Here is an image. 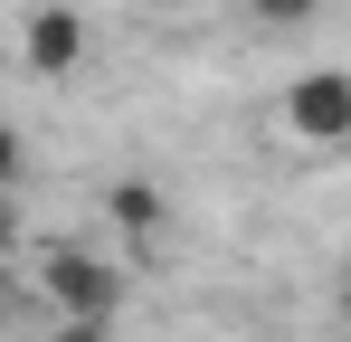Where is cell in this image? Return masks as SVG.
Segmentation results:
<instances>
[{
	"label": "cell",
	"instance_id": "5",
	"mask_svg": "<svg viewBox=\"0 0 351 342\" xmlns=\"http://www.w3.org/2000/svg\"><path fill=\"white\" fill-rule=\"evenodd\" d=\"M247 19H256V29H313L323 0H247Z\"/></svg>",
	"mask_w": 351,
	"mask_h": 342
},
{
	"label": "cell",
	"instance_id": "4",
	"mask_svg": "<svg viewBox=\"0 0 351 342\" xmlns=\"http://www.w3.org/2000/svg\"><path fill=\"white\" fill-rule=\"evenodd\" d=\"M105 219H114L123 238L143 247V238H162V219H171V190H162L152 171H123L114 190H105Z\"/></svg>",
	"mask_w": 351,
	"mask_h": 342
},
{
	"label": "cell",
	"instance_id": "6",
	"mask_svg": "<svg viewBox=\"0 0 351 342\" xmlns=\"http://www.w3.org/2000/svg\"><path fill=\"white\" fill-rule=\"evenodd\" d=\"M19 171H29V143H19V133H10V124H0V200H10V190H19Z\"/></svg>",
	"mask_w": 351,
	"mask_h": 342
},
{
	"label": "cell",
	"instance_id": "2",
	"mask_svg": "<svg viewBox=\"0 0 351 342\" xmlns=\"http://www.w3.org/2000/svg\"><path fill=\"white\" fill-rule=\"evenodd\" d=\"M276 124L294 143H351V67H304L276 95Z\"/></svg>",
	"mask_w": 351,
	"mask_h": 342
},
{
	"label": "cell",
	"instance_id": "7",
	"mask_svg": "<svg viewBox=\"0 0 351 342\" xmlns=\"http://www.w3.org/2000/svg\"><path fill=\"white\" fill-rule=\"evenodd\" d=\"M48 342H114V323H58Z\"/></svg>",
	"mask_w": 351,
	"mask_h": 342
},
{
	"label": "cell",
	"instance_id": "1",
	"mask_svg": "<svg viewBox=\"0 0 351 342\" xmlns=\"http://www.w3.org/2000/svg\"><path fill=\"white\" fill-rule=\"evenodd\" d=\"M38 295L58 304V323H114L123 266L95 257V247H48V257H38Z\"/></svg>",
	"mask_w": 351,
	"mask_h": 342
},
{
	"label": "cell",
	"instance_id": "8",
	"mask_svg": "<svg viewBox=\"0 0 351 342\" xmlns=\"http://www.w3.org/2000/svg\"><path fill=\"white\" fill-rule=\"evenodd\" d=\"M143 10H199V0H143Z\"/></svg>",
	"mask_w": 351,
	"mask_h": 342
},
{
	"label": "cell",
	"instance_id": "9",
	"mask_svg": "<svg viewBox=\"0 0 351 342\" xmlns=\"http://www.w3.org/2000/svg\"><path fill=\"white\" fill-rule=\"evenodd\" d=\"M0 304H10V266H0Z\"/></svg>",
	"mask_w": 351,
	"mask_h": 342
},
{
	"label": "cell",
	"instance_id": "3",
	"mask_svg": "<svg viewBox=\"0 0 351 342\" xmlns=\"http://www.w3.org/2000/svg\"><path fill=\"white\" fill-rule=\"evenodd\" d=\"M19 67H29V76H76V67H86V19H76L66 0H38V10L19 19Z\"/></svg>",
	"mask_w": 351,
	"mask_h": 342
},
{
	"label": "cell",
	"instance_id": "10",
	"mask_svg": "<svg viewBox=\"0 0 351 342\" xmlns=\"http://www.w3.org/2000/svg\"><path fill=\"white\" fill-rule=\"evenodd\" d=\"M342 314H351V276H342Z\"/></svg>",
	"mask_w": 351,
	"mask_h": 342
}]
</instances>
